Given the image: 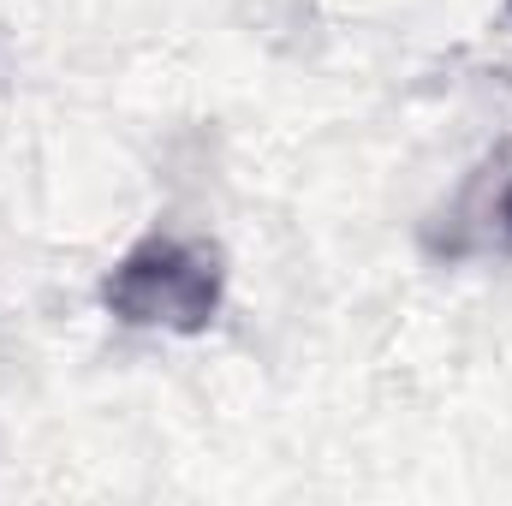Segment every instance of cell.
Returning <instances> with one entry per match:
<instances>
[{"instance_id":"6da1fadb","label":"cell","mask_w":512,"mask_h":506,"mask_svg":"<svg viewBox=\"0 0 512 506\" xmlns=\"http://www.w3.org/2000/svg\"><path fill=\"white\" fill-rule=\"evenodd\" d=\"M102 304L126 328H161V334H203L221 310V256L197 239L155 233L131 245L108 280Z\"/></svg>"},{"instance_id":"7a4b0ae2","label":"cell","mask_w":512,"mask_h":506,"mask_svg":"<svg viewBox=\"0 0 512 506\" xmlns=\"http://www.w3.org/2000/svg\"><path fill=\"white\" fill-rule=\"evenodd\" d=\"M471 215L483 221V245L512 251V167L501 173V179H489V191L471 203Z\"/></svg>"}]
</instances>
